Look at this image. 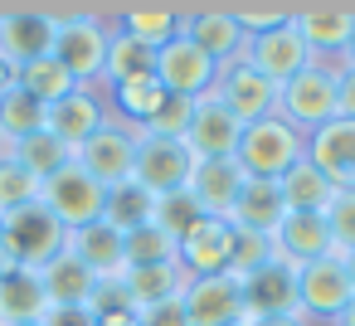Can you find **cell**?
<instances>
[{"mask_svg":"<svg viewBox=\"0 0 355 326\" xmlns=\"http://www.w3.org/2000/svg\"><path fill=\"white\" fill-rule=\"evenodd\" d=\"M54 15V59L64 64V74L78 88H98L103 83V64H107V44H112V25L103 10H83V6H49Z\"/></svg>","mask_w":355,"mask_h":326,"instance_id":"1","label":"cell"},{"mask_svg":"<svg viewBox=\"0 0 355 326\" xmlns=\"http://www.w3.org/2000/svg\"><path fill=\"white\" fill-rule=\"evenodd\" d=\"M234 161L243 166L248 180H282L292 166L306 161V137L287 117H263V122L243 127V137L234 146Z\"/></svg>","mask_w":355,"mask_h":326,"instance_id":"2","label":"cell"},{"mask_svg":"<svg viewBox=\"0 0 355 326\" xmlns=\"http://www.w3.org/2000/svg\"><path fill=\"white\" fill-rule=\"evenodd\" d=\"M64 248H69V229L44 209V200H35V205H25V209H15V214L0 219V253H6L15 268L40 273Z\"/></svg>","mask_w":355,"mask_h":326,"instance_id":"3","label":"cell"},{"mask_svg":"<svg viewBox=\"0 0 355 326\" xmlns=\"http://www.w3.org/2000/svg\"><path fill=\"white\" fill-rule=\"evenodd\" d=\"M277 117H287L302 137L321 132L326 122H336V64H311L302 69L292 83H282V103H277Z\"/></svg>","mask_w":355,"mask_h":326,"instance_id":"4","label":"cell"},{"mask_svg":"<svg viewBox=\"0 0 355 326\" xmlns=\"http://www.w3.org/2000/svg\"><path fill=\"white\" fill-rule=\"evenodd\" d=\"M40 200H44V209L73 234V229H88V224H98L103 219V209H107V190L73 161V166H64L59 175H49L44 180V190H40Z\"/></svg>","mask_w":355,"mask_h":326,"instance_id":"5","label":"cell"},{"mask_svg":"<svg viewBox=\"0 0 355 326\" xmlns=\"http://www.w3.org/2000/svg\"><path fill=\"white\" fill-rule=\"evenodd\" d=\"M350 297H355V287H350V273H345L340 253L297 268V311H302L311 326H331V321L345 311Z\"/></svg>","mask_w":355,"mask_h":326,"instance_id":"6","label":"cell"},{"mask_svg":"<svg viewBox=\"0 0 355 326\" xmlns=\"http://www.w3.org/2000/svg\"><path fill=\"white\" fill-rule=\"evenodd\" d=\"M54 15L49 6H10L0 10V59H6L15 74L35 59L54 54Z\"/></svg>","mask_w":355,"mask_h":326,"instance_id":"7","label":"cell"},{"mask_svg":"<svg viewBox=\"0 0 355 326\" xmlns=\"http://www.w3.org/2000/svg\"><path fill=\"white\" fill-rule=\"evenodd\" d=\"M180 35L200 54H209L214 69H229V64H239L248 54V35L239 30V20H234L229 6H190L185 20H180Z\"/></svg>","mask_w":355,"mask_h":326,"instance_id":"8","label":"cell"},{"mask_svg":"<svg viewBox=\"0 0 355 326\" xmlns=\"http://www.w3.org/2000/svg\"><path fill=\"white\" fill-rule=\"evenodd\" d=\"M214 98L248 127V122H263V117H277V103H282V88L272 83V78H263L248 59H239V64H229V69H219V78H214Z\"/></svg>","mask_w":355,"mask_h":326,"instance_id":"9","label":"cell"},{"mask_svg":"<svg viewBox=\"0 0 355 326\" xmlns=\"http://www.w3.org/2000/svg\"><path fill=\"white\" fill-rule=\"evenodd\" d=\"M103 190H117L132 180V161H137V127H122V122H107L103 132H93L78 156H73Z\"/></svg>","mask_w":355,"mask_h":326,"instance_id":"10","label":"cell"},{"mask_svg":"<svg viewBox=\"0 0 355 326\" xmlns=\"http://www.w3.org/2000/svg\"><path fill=\"white\" fill-rule=\"evenodd\" d=\"M180 307H185L190 326H239L243 321V282L234 273L185 277Z\"/></svg>","mask_w":355,"mask_h":326,"instance_id":"11","label":"cell"},{"mask_svg":"<svg viewBox=\"0 0 355 326\" xmlns=\"http://www.w3.org/2000/svg\"><path fill=\"white\" fill-rule=\"evenodd\" d=\"M195 156L185 151V141H166V137H141L137 132V161H132V180L151 195H171L185 190Z\"/></svg>","mask_w":355,"mask_h":326,"instance_id":"12","label":"cell"},{"mask_svg":"<svg viewBox=\"0 0 355 326\" xmlns=\"http://www.w3.org/2000/svg\"><path fill=\"white\" fill-rule=\"evenodd\" d=\"M214 78H219L214 59L200 54L185 35H175L166 49H156V83L166 93H175V98H205V93H214Z\"/></svg>","mask_w":355,"mask_h":326,"instance_id":"13","label":"cell"},{"mask_svg":"<svg viewBox=\"0 0 355 326\" xmlns=\"http://www.w3.org/2000/svg\"><path fill=\"white\" fill-rule=\"evenodd\" d=\"M292 25L306 44L311 64H340L345 44L355 35V10L350 6H306V10H292Z\"/></svg>","mask_w":355,"mask_h":326,"instance_id":"14","label":"cell"},{"mask_svg":"<svg viewBox=\"0 0 355 326\" xmlns=\"http://www.w3.org/2000/svg\"><path fill=\"white\" fill-rule=\"evenodd\" d=\"M239 137H243V122H239V117L214 98V93L195 98V117H190V132H185V151H190L195 161L234 156Z\"/></svg>","mask_w":355,"mask_h":326,"instance_id":"15","label":"cell"},{"mask_svg":"<svg viewBox=\"0 0 355 326\" xmlns=\"http://www.w3.org/2000/svg\"><path fill=\"white\" fill-rule=\"evenodd\" d=\"M248 316H302L297 311V268L272 258L243 277V321Z\"/></svg>","mask_w":355,"mask_h":326,"instance_id":"16","label":"cell"},{"mask_svg":"<svg viewBox=\"0 0 355 326\" xmlns=\"http://www.w3.org/2000/svg\"><path fill=\"white\" fill-rule=\"evenodd\" d=\"M229 248H234V224L205 214L180 243H175V263L185 268V277H209V273H229Z\"/></svg>","mask_w":355,"mask_h":326,"instance_id":"17","label":"cell"},{"mask_svg":"<svg viewBox=\"0 0 355 326\" xmlns=\"http://www.w3.org/2000/svg\"><path fill=\"white\" fill-rule=\"evenodd\" d=\"M306 161L331 180V190H355V122L336 117L306 137Z\"/></svg>","mask_w":355,"mask_h":326,"instance_id":"18","label":"cell"},{"mask_svg":"<svg viewBox=\"0 0 355 326\" xmlns=\"http://www.w3.org/2000/svg\"><path fill=\"white\" fill-rule=\"evenodd\" d=\"M263 78H272L277 88L282 83H292L302 69H311V54H306V44H302V35H297V25L287 20L282 30H268V35H258V40H248V54H243Z\"/></svg>","mask_w":355,"mask_h":326,"instance_id":"19","label":"cell"},{"mask_svg":"<svg viewBox=\"0 0 355 326\" xmlns=\"http://www.w3.org/2000/svg\"><path fill=\"white\" fill-rule=\"evenodd\" d=\"M112 122V112H107V98L98 93V88H73L64 103H54L49 108V132L78 156V146L93 137V132H103Z\"/></svg>","mask_w":355,"mask_h":326,"instance_id":"20","label":"cell"},{"mask_svg":"<svg viewBox=\"0 0 355 326\" xmlns=\"http://www.w3.org/2000/svg\"><path fill=\"white\" fill-rule=\"evenodd\" d=\"M243 185H248V175H243V166H239L234 156L195 161V166H190V180H185V190H190V195L200 200V209L214 214V219H229V209H234V200H239Z\"/></svg>","mask_w":355,"mask_h":326,"instance_id":"21","label":"cell"},{"mask_svg":"<svg viewBox=\"0 0 355 326\" xmlns=\"http://www.w3.org/2000/svg\"><path fill=\"white\" fill-rule=\"evenodd\" d=\"M331 253H336V239L326 229V214H282V224L272 229V258L292 268L331 258Z\"/></svg>","mask_w":355,"mask_h":326,"instance_id":"22","label":"cell"},{"mask_svg":"<svg viewBox=\"0 0 355 326\" xmlns=\"http://www.w3.org/2000/svg\"><path fill=\"white\" fill-rule=\"evenodd\" d=\"M69 253H73L78 263H88V273H98V277L127 273L122 229H112L107 219H98V224H88V229H73V234H69Z\"/></svg>","mask_w":355,"mask_h":326,"instance_id":"23","label":"cell"},{"mask_svg":"<svg viewBox=\"0 0 355 326\" xmlns=\"http://www.w3.org/2000/svg\"><path fill=\"white\" fill-rule=\"evenodd\" d=\"M44 311H49V297H44L40 273L15 268V273H6V277H0V326L44 321Z\"/></svg>","mask_w":355,"mask_h":326,"instance_id":"24","label":"cell"},{"mask_svg":"<svg viewBox=\"0 0 355 326\" xmlns=\"http://www.w3.org/2000/svg\"><path fill=\"white\" fill-rule=\"evenodd\" d=\"M180 20H185V10H175V6H127V10H117L112 30L146 49H166L180 35Z\"/></svg>","mask_w":355,"mask_h":326,"instance_id":"25","label":"cell"},{"mask_svg":"<svg viewBox=\"0 0 355 326\" xmlns=\"http://www.w3.org/2000/svg\"><path fill=\"white\" fill-rule=\"evenodd\" d=\"M282 190H277V180H248L243 190H239V200H234V209H229V224L234 229H253V234H272L277 224H282Z\"/></svg>","mask_w":355,"mask_h":326,"instance_id":"26","label":"cell"},{"mask_svg":"<svg viewBox=\"0 0 355 326\" xmlns=\"http://www.w3.org/2000/svg\"><path fill=\"white\" fill-rule=\"evenodd\" d=\"M40 282H44L49 307H83L88 292H93V282H98V273H88V263H78V258L64 248L59 258H49V263L40 268Z\"/></svg>","mask_w":355,"mask_h":326,"instance_id":"27","label":"cell"},{"mask_svg":"<svg viewBox=\"0 0 355 326\" xmlns=\"http://www.w3.org/2000/svg\"><path fill=\"white\" fill-rule=\"evenodd\" d=\"M44 127H49V108H44L35 93H25L20 83H10L6 93H0V141H6V146L35 137V132H44Z\"/></svg>","mask_w":355,"mask_h":326,"instance_id":"28","label":"cell"},{"mask_svg":"<svg viewBox=\"0 0 355 326\" xmlns=\"http://www.w3.org/2000/svg\"><path fill=\"white\" fill-rule=\"evenodd\" d=\"M122 282H127V292H132L137 311H146V307L175 302V297L185 292V268H180V263H151V268H127V273H122Z\"/></svg>","mask_w":355,"mask_h":326,"instance_id":"29","label":"cell"},{"mask_svg":"<svg viewBox=\"0 0 355 326\" xmlns=\"http://www.w3.org/2000/svg\"><path fill=\"white\" fill-rule=\"evenodd\" d=\"M141 78H156V49H146V44H137V40H127V35L112 30L98 88H122V83H141Z\"/></svg>","mask_w":355,"mask_h":326,"instance_id":"30","label":"cell"},{"mask_svg":"<svg viewBox=\"0 0 355 326\" xmlns=\"http://www.w3.org/2000/svg\"><path fill=\"white\" fill-rule=\"evenodd\" d=\"M277 190H282V209L287 214H326V205H331V180L311 166V161H302V166H292L282 180H277Z\"/></svg>","mask_w":355,"mask_h":326,"instance_id":"31","label":"cell"},{"mask_svg":"<svg viewBox=\"0 0 355 326\" xmlns=\"http://www.w3.org/2000/svg\"><path fill=\"white\" fill-rule=\"evenodd\" d=\"M10 156H15V161L40 180V185H44L49 175H59L64 166H73V151H69L49 127H44V132H35V137H25V141H15V146H10Z\"/></svg>","mask_w":355,"mask_h":326,"instance_id":"32","label":"cell"},{"mask_svg":"<svg viewBox=\"0 0 355 326\" xmlns=\"http://www.w3.org/2000/svg\"><path fill=\"white\" fill-rule=\"evenodd\" d=\"M161 98H166V88H161L156 78L122 83V88H107V112H112V122H122V127H141V122L161 108Z\"/></svg>","mask_w":355,"mask_h":326,"instance_id":"33","label":"cell"},{"mask_svg":"<svg viewBox=\"0 0 355 326\" xmlns=\"http://www.w3.org/2000/svg\"><path fill=\"white\" fill-rule=\"evenodd\" d=\"M83 307L93 311V321H98V326H137V302H132V292H127L122 273H117V277H98Z\"/></svg>","mask_w":355,"mask_h":326,"instance_id":"34","label":"cell"},{"mask_svg":"<svg viewBox=\"0 0 355 326\" xmlns=\"http://www.w3.org/2000/svg\"><path fill=\"white\" fill-rule=\"evenodd\" d=\"M15 83H20L25 93H35V98H40L44 108L64 103V98H69V93L78 88V83H73V78L64 74V64H59L54 54H49V59H35V64H25V69L15 74Z\"/></svg>","mask_w":355,"mask_h":326,"instance_id":"35","label":"cell"},{"mask_svg":"<svg viewBox=\"0 0 355 326\" xmlns=\"http://www.w3.org/2000/svg\"><path fill=\"white\" fill-rule=\"evenodd\" d=\"M151 214H156V195L151 190H141L137 180H127V185H117V190H107V209H103V219L112 224V229H137V224H151Z\"/></svg>","mask_w":355,"mask_h":326,"instance_id":"36","label":"cell"},{"mask_svg":"<svg viewBox=\"0 0 355 326\" xmlns=\"http://www.w3.org/2000/svg\"><path fill=\"white\" fill-rule=\"evenodd\" d=\"M127 248V268H151V263H175V239L161 224H137L122 234Z\"/></svg>","mask_w":355,"mask_h":326,"instance_id":"37","label":"cell"},{"mask_svg":"<svg viewBox=\"0 0 355 326\" xmlns=\"http://www.w3.org/2000/svg\"><path fill=\"white\" fill-rule=\"evenodd\" d=\"M205 219V209H200V200L190 195V190H171V195H156V214H151V224H161L175 243L195 229Z\"/></svg>","mask_w":355,"mask_h":326,"instance_id":"38","label":"cell"},{"mask_svg":"<svg viewBox=\"0 0 355 326\" xmlns=\"http://www.w3.org/2000/svg\"><path fill=\"white\" fill-rule=\"evenodd\" d=\"M190 117H195V98H175V93H166L161 108H156L137 132H141V137H166V141H185Z\"/></svg>","mask_w":355,"mask_h":326,"instance_id":"39","label":"cell"},{"mask_svg":"<svg viewBox=\"0 0 355 326\" xmlns=\"http://www.w3.org/2000/svg\"><path fill=\"white\" fill-rule=\"evenodd\" d=\"M40 180L6 151V156H0V214H15V209H25V205H35L40 200Z\"/></svg>","mask_w":355,"mask_h":326,"instance_id":"40","label":"cell"},{"mask_svg":"<svg viewBox=\"0 0 355 326\" xmlns=\"http://www.w3.org/2000/svg\"><path fill=\"white\" fill-rule=\"evenodd\" d=\"M263 263H272V234H253V229H234V248H229V273L243 282L248 273H258Z\"/></svg>","mask_w":355,"mask_h":326,"instance_id":"41","label":"cell"},{"mask_svg":"<svg viewBox=\"0 0 355 326\" xmlns=\"http://www.w3.org/2000/svg\"><path fill=\"white\" fill-rule=\"evenodd\" d=\"M326 229L336 239V253H350L355 248V190H336L331 205H326Z\"/></svg>","mask_w":355,"mask_h":326,"instance_id":"42","label":"cell"},{"mask_svg":"<svg viewBox=\"0 0 355 326\" xmlns=\"http://www.w3.org/2000/svg\"><path fill=\"white\" fill-rule=\"evenodd\" d=\"M229 10H234V20H239V30H243L248 40H258V35H268V30H282V25L292 20L287 6H229Z\"/></svg>","mask_w":355,"mask_h":326,"instance_id":"43","label":"cell"},{"mask_svg":"<svg viewBox=\"0 0 355 326\" xmlns=\"http://www.w3.org/2000/svg\"><path fill=\"white\" fill-rule=\"evenodd\" d=\"M137 326H190V316H185V307L175 297V302H161V307L137 311Z\"/></svg>","mask_w":355,"mask_h":326,"instance_id":"44","label":"cell"},{"mask_svg":"<svg viewBox=\"0 0 355 326\" xmlns=\"http://www.w3.org/2000/svg\"><path fill=\"white\" fill-rule=\"evenodd\" d=\"M336 112L355 122V69H340V64H336Z\"/></svg>","mask_w":355,"mask_h":326,"instance_id":"45","label":"cell"},{"mask_svg":"<svg viewBox=\"0 0 355 326\" xmlns=\"http://www.w3.org/2000/svg\"><path fill=\"white\" fill-rule=\"evenodd\" d=\"M44 326H98L88 307H49L44 311Z\"/></svg>","mask_w":355,"mask_h":326,"instance_id":"46","label":"cell"},{"mask_svg":"<svg viewBox=\"0 0 355 326\" xmlns=\"http://www.w3.org/2000/svg\"><path fill=\"white\" fill-rule=\"evenodd\" d=\"M239 326H311L306 316H248V321H239Z\"/></svg>","mask_w":355,"mask_h":326,"instance_id":"47","label":"cell"},{"mask_svg":"<svg viewBox=\"0 0 355 326\" xmlns=\"http://www.w3.org/2000/svg\"><path fill=\"white\" fill-rule=\"evenodd\" d=\"M331 326H355V297H350V302H345V311H340V316H336V321H331Z\"/></svg>","mask_w":355,"mask_h":326,"instance_id":"48","label":"cell"},{"mask_svg":"<svg viewBox=\"0 0 355 326\" xmlns=\"http://www.w3.org/2000/svg\"><path fill=\"white\" fill-rule=\"evenodd\" d=\"M10 83H15V69H10V64H6V59H0V93H6V88H10Z\"/></svg>","mask_w":355,"mask_h":326,"instance_id":"49","label":"cell"},{"mask_svg":"<svg viewBox=\"0 0 355 326\" xmlns=\"http://www.w3.org/2000/svg\"><path fill=\"white\" fill-rule=\"evenodd\" d=\"M340 69H355V35H350V44H345V59H340Z\"/></svg>","mask_w":355,"mask_h":326,"instance_id":"50","label":"cell"},{"mask_svg":"<svg viewBox=\"0 0 355 326\" xmlns=\"http://www.w3.org/2000/svg\"><path fill=\"white\" fill-rule=\"evenodd\" d=\"M340 263H345V273H350V287H355V248H350V253H340Z\"/></svg>","mask_w":355,"mask_h":326,"instance_id":"51","label":"cell"},{"mask_svg":"<svg viewBox=\"0 0 355 326\" xmlns=\"http://www.w3.org/2000/svg\"><path fill=\"white\" fill-rule=\"evenodd\" d=\"M6 273H15V263H10L6 253H0V277H6Z\"/></svg>","mask_w":355,"mask_h":326,"instance_id":"52","label":"cell"},{"mask_svg":"<svg viewBox=\"0 0 355 326\" xmlns=\"http://www.w3.org/2000/svg\"><path fill=\"white\" fill-rule=\"evenodd\" d=\"M6 151H10V146H6V141H0V156H6Z\"/></svg>","mask_w":355,"mask_h":326,"instance_id":"53","label":"cell"},{"mask_svg":"<svg viewBox=\"0 0 355 326\" xmlns=\"http://www.w3.org/2000/svg\"><path fill=\"white\" fill-rule=\"evenodd\" d=\"M25 326H44V321H25Z\"/></svg>","mask_w":355,"mask_h":326,"instance_id":"54","label":"cell"},{"mask_svg":"<svg viewBox=\"0 0 355 326\" xmlns=\"http://www.w3.org/2000/svg\"><path fill=\"white\" fill-rule=\"evenodd\" d=\"M0 219H6V214H0Z\"/></svg>","mask_w":355,"mask_h":326,"instance_id":"55","label":"cell"}]
</instances>
